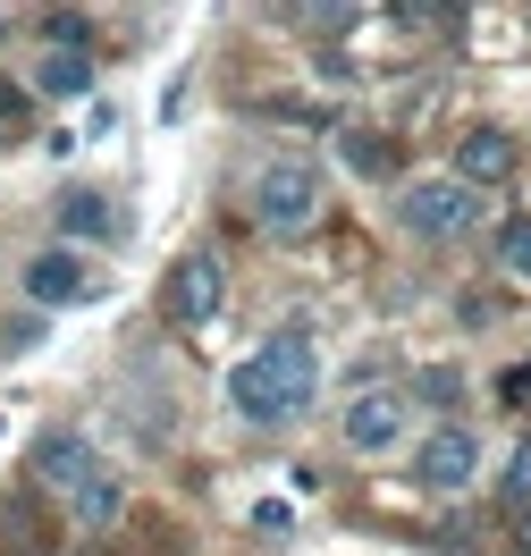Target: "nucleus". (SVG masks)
Here are the masks:
<instances>
[{
	"label": "nucleus",
	"mask_w": 531,
	"mask_h": 556,
	"mask_svg": "<svg viewBox=\"0 0 531 556\" xmlns=\"http://www.w3.org/2000/svg\"><path fill=\"white\" fill-rule=\"evenodd\" d=\"M320 388V363H313V329L295 320V329H279L262 354H245L237 363V380H228V396H237V414L262 421V430H279V421H295L304 405H313Z\"/></svg>",
	"instance_id": "f257e3e1"
},
{
	"label": "nucleus",
	"mask_w": 531,
	"mask_h": 556,
	"mask_svg": "<svg viewBox=\"0 0 531 556\" xmlns=\"http://www.w3.org/2000/svg\"><path fill=\"white\" fill-rule=\"evenodd\" d=\"M313 211H320V169L313 161H270V169L253 177V219H262V228L295 237V228H313Z\"/></svg>",
	"instance_id": "f03ea898"
},
{
	"label": "nucleus",
	"mask_w": 531,
	"mask_h": 556,
	"mask_svg": "<svg viewBox=\"0 0 531 556\" xmlns=\"http://www.w3.org/2000/svg\"><path fill=\"white\" fill-rule=\"evenodd\" d=\"M405 228L430 237V244L472 237V228H481V194H472L464 177H422V186H405Z\"/></svg>",
	"instance_id": "7ed1b4c3"
},
{
	"label": "nucleus",
	"mask_w": 531,
	"mask_h": 556,
	"mask_svg": "<svg viewBox=\"0 0 531 556\" xmlns=\"http://www.w3.org/2000/svg\"><path fill=\"white\" fill-rule=\"evenodd\" d=\"M219 304H228V270H219L212 253H186L169 270V320L177 329H212Z\"/></svg>",
	"instance_id": "20e7f679"
},
{
	"label": "nucleus",
	"mask_w": 531,
	"mask_h": 556,
	"mask_svg": "<svg viewBox=\"0 0 531 556\" xmlns=\"http://www.w3.org/2000/svg\"><path fill=\"white\" fill-rule=\"evenodd\" d=\"M472 472H481V439H472L464 421L430 430L422 447H414V481H422V489H464Z\"/></svg>",
	"instance_id": "39448f33"
},
{
	"label": "nucleus",
	"mask_w": 531,
	"mask_h": 556,
	"mask_svg": "<svg viewBox=\"0 0 531 556\" xmlns=\"http://www.w3.org/2000/svg\"><path fill=\"white\" fill-rule=\"evenodd\" d=\"M26 295H35V304H85V295H93V278H85V262H76L68 244H51V253L26 262Z\"/></svg>",
	"instance_id": "423d86ee"
},
{
	"label": "nucleus",
	"mask_w": 531,
	"mask_h": 556,
	"mask_svg": "<svg viewBox=\"0 0 531 556\" xmlns=\"http://www.w3.org/2000/svg\"><path fill=\"white\" fill-rule=\"evenodd\" d=\"M405 439V396H389V388H371V396H354L346 405V447H396Z\"/></svg>",
	"instance_id": "0eeeda50"
},
{
	"label": "nucleus",
	"mask_w": 531,
	"mask_h": 556,
	"mask_svg": "<svg viewBox=\"0 0 531 556\" xmlns=\"http://www.w3.org/2000/svg\"><path fill=\"white\" fill-rule=\"evenodd\" d=\"M35 464H42V489H68V497H85V489L102 481L93 447H85V439H68V430H51V439L35 447Z\"/></svg>",
	"instance_id": "6e6552de"
},
{
	"label": "nucleus",
	"mask_w": 531,
	"mask_h": 556,
	"mask_svg": "<svg viewBox=\"0 0 531 556\" xmlns=\"http://www.w3.org/2000/svg\"><path fill=\"white\" fill-rule=\"evenodd\" d=\"M506 169H515V136H506V127H472V136L456 143V177L464 186H497Z\"/></svg>",
	"instance_id": "1a4fd4ad"
},
{
	"label": "nucleus",
	"mask_w": 531,
	"mask_h": 556,
	"mask_svg": "<svg viewBox=\"0 0 531 556\" xmlns=\"http://www.w3.org/2000/svg\"><path fill=\"white\" fill-rule=\"evenodd\" d=\"M85 85H93V60H85V51H51V60L35 68V93H51V102H68V93H85Z\"/></svg>",
	"instance_id": "9d476101"
},
{
	"label": "nucleus",
	"mask_w": 531,
	"mask_h": 556,
	"mask_svg": "<svg viewBox=\"0 0 531 556\" xmlns=\"http://www.w3.org/2000/svg\"><path fill=\"white\" fill-rule=\"evenodd\" d=\"M60 228H68V237H110V228H118V211H110L93 186H76V194H60Z\"/></svg>",
	"instance_id": "9b49d317"
},
{
	"label": "nucleus",
	"mask_w": 531,
	"mask_h": 556,
	"mask_svg": "<svg viewBox=\"0 0 531 556\" xmlns=\"http://www.w3.org/2000/svg\"><path fill=\"white\" fill-rule=\"evenodd\" d=\"M497 262L515 278H531V219H506V228H497Z\"/></svg>",
	"instance_id": "f8f14e48"
},
{
	"label": "nucleus",
	"mask_w": 531,
	"mask_h": 556,
	"mask_svg": "<svg viewBox=\"0 0 531 556\" xmlns=\"http://www.w3.org/2000/svg\"><path fill=\"white\" fill-rule=\"evenodd\" d=\"M110 515H118V481L102 472V481H93L85 497H76V522H110Z\"/></svg>",
	"instance_id": "ddd939ff"
},
{
	"label": "nucleus",
	"mask_w": 531,
	"mask_h": 556,
	"mask_svg": "<svg viewBox=\"0 0 531 556\" xmlns=\"http://www.w3.org/2000/svg\"><path fill=\"white\" fill-rule=\"evenodd\" d=\"M497 497H506L515 515H523V506H531V447L515 455V464H506V489H497Z\"/></svg>",
	"instance_id": "4468645a"
},
{
	"label": "nucleus",
	"mask_w": 531,
	"mask_h": 556,
	"mask_svg": "<svg viewBox=\"0 0 531 556\" xmlns=\"http://www.w3.org/2000/svg\"><path fill=\"white\" fill-rule=\"evenodd\" d=\"M253 531H262V540H279V531H295V515L270 497V506H253Z\"/></svg>",
	"instance_id": "2eb2a0df"
},
{
	"label": "nucleus",
	"mask_w": 531,
	"mask_h": 556,
	"mask_svg": "<svg viewBox=\"0 0 531 556\" xmlns=\"http://www.w3.org/2000/svg\"><path fill=\"white\" fill-rule=\"evenodd\" d=\"M497 396H506V405H531V363H515V371L497 380Z\"/></svg>",
	"instance_id": "dca6fc26"
},
{
	"label": "nucleus",
	"mask_w": 531,
	"mask_h": 556,
	"mask_svg": "<svg viewBox=\"0 0 531 556\" xmlns=\"http://www.w3.org/2000/svg\"><path fill=\"white\" fill-rule=\"evenodd\" d=\"M422 396L430 405H456V371H422Z\"/></svg>",
	"instance_id": "f3484780"
},
{
	"label": "nucleus",
	"mask_w": 531,
	"mask_h": 556,
	"mask_svg": "<svg viewBox=\"0 0 531 556\" xmlns=\"http://www.w3.org/2000/svg\"><path fill=\"white\" fill-rule=\"evenodd\" d=\"M515 548L531 556V506H523V515H515Z\"/></svg>",
	"instance_id": "a211bd4d"
}]
</instances>
